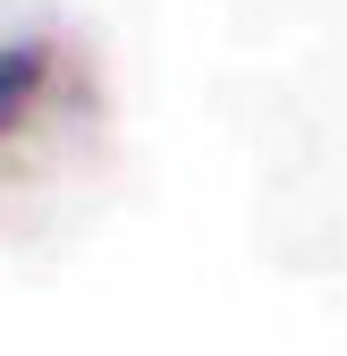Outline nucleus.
Listing matches in <instances>:
<instances>
[{
  "instance_id": "nucleus-1",
  "label": "nucleus",
  "mask_w": 347,
  "mask_h": 356,
  "mask_svg": "<svg viewBox=\"0 0 347 356\" xmlns=\"http://www.w3.org/2000/svg\"><path fill=\"white\" fill-rule=\"evenodd\" d=\"M42 76H51V51H42V42H0V136L34 111Z\"/></svg>"
}]
</instances>
